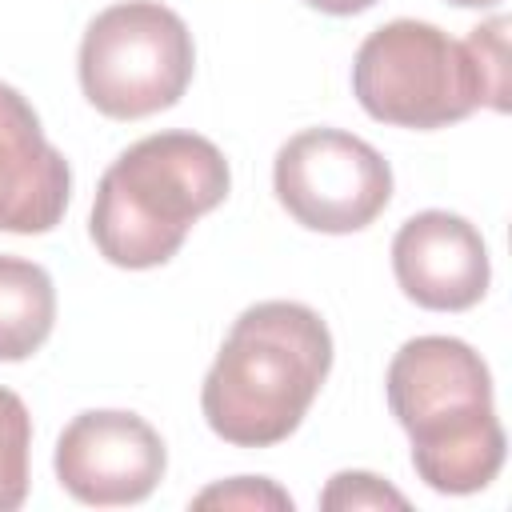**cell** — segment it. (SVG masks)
Returning a JSON list of instances; mask_svg holds the SVG:
<instances>
[{
	"label": "cell",
	"mask_w": 512,
	"mask_h": 512,
	"mask_svg": "<svg viewBox=\"0 0 512 512\" xmlns=\"http://www.w3.org/2000/svg\"><path fill=\"white\" fill-rule=\"evenodd\" d=\"M72 196V168L44 136L36 108L0 84V232H52Z\"/></svg>",
	"instance_id": "cell-9"
},
{
	"label": "cell",
	"mask_w": 512,
	"mask_h": 512,
	"mask_svg": "<svg viewBox=\"0 0 512 512\" xmlns=\"http://www.w3.org/2000/svg\"><path fill=\"white\" fill-rule=\"evenodd\" d=\"M56 480L68 496L96 508L140 504L168 468L160 432L124 408H92L72 416L56 440Z\"/></svg>",
	"instance_id": "cell-7"
},
{
	"label": "cell",
	"mask_w": 512,
	"mask_h": 512,
	"mask_svg": "<svg viewBox=\"0 0 512 512\" xmlns=\"http://www.w3.org/2000/svg\"><path fill=\"white\" fill-rule=\"evenodd\" d=\"M360 108L396 128H448L488 104L484 76L464 40L428 20L380 24L352 60Z\"/></svg>",
	"instance_id": "cell-4"
},
{
	"label": "cell",
	"mask_w": 512,
	"mask_h": 512,
	"mask_svg": "<svg viewBox=\"0 0 512 512\" xmlns=\"http://www.w3.org/2000/svg\"><path fill=\"white\" fill-rule=\"evenodd\" d=\"M392 272L404 296L428 312H464L484 300L492 264L484 236L456 212L428 208L400 224Z\"/></svg>",
	"instance_id": "cell-8"
},
{
	"label": "cell",
	"mask_w": 512,
	"mask_h": 512,
	"mask_svg": "<svg viewBox=\"0 0 512 512\" xmlns=\"http://www.w3.org/2000/svg\"><path fill=\"white\" fill-rule=\"evenodd\" d=\"M80 88L112 120H144L172 108L196 68L188 24L160 0L104 8L80 40Z\"/></svg>",
	"instance_id": "cell-5"
},
{
	"label": "cell",
	"mask_w": 512,
	"mask_h": 512,
	"mask_svg": "<svg viewBox=\"0 0 512 512\" xmlns=\"http://www.w3.org/2000/svg\"><path fill=\"white\" fill-rule=\"evenodd\" d=\"M276 200L312 232L344 236L368 228L392 200L388 160L340 128H304L280 144L272 164Z\"/></svg>",
	"instance_id": "cell-6"
},
{
	"label": "cell",
	"mask_w": 512,
	"mask_h": 512,
	"mask_svg": "<svg viewBox=\"0 0 512 512\" xmlns=\"http://www.w3.org/2000/svg\"><path fill=\"white\" fill-rule=\"evenodd\" d=\"M388 408L412 440L416 476L444 496H468L504 468V428L492 404V372L456 336L408 340L384 376Z\"/></svg>",
	"instance_id": "cell-2"
},
{
	"label": "cell",
	"mask_w": 512,
	"mask_h": 512,
	"mask_svg": "<svg viewBox=\"0 0 512 512\" xmlns=\"http://www.w3.org/2000/svg\"><path fill=\"white\" fill-rule=\"evenodd\" d=\"M448 4H456V8H492L500 0H448Z\"/></svg>",
	"instance_id": "cell-16"
},
{
	"label": "cell",
	"mask_w": 512,
	"mask_h": 512,
	"mask_svg": "<svg viewBox=\"0 0 512 512\" xmlns=\"http://www.w3.org/2000/svg\"><path fill=\"white\" fill-rule=\"evenodd\" d=\"M32 416L24 400L0 384V512H16L28 496Z\"/></svg>",
	"instance_id": "cell-11"
},
{
	"label": "cell",
	"mask_w": 512,
	"mask_h": 512,
	"mask_svg": "<svg viewBox=\"0 0 512 512\" xmlns=\"http://www.w3.org/2000/svg\"><path fill=\"white\" fill-rule=\"evenodd\" d=\"M232 172L224 152L196 132H156L128 144L96 184L88 232L116 268L168 264L188 228L224 204Z\"/></svg>",
	"instance_id": "cell-3"
},
{
	"label": "cell",
	"mask_w": 512,
	"mask_h": 512,
	"mask_svg": "<svg viewBox=\"0 0 512 512\" xmlns=\"http://www.w3.org/2000/svg\"><path fill=\"white\" fill-rule=\"evenodd\" d=\"M324 512H348V508H408V496L392 488L388 480L372 472H336L320 492Z\"/></svg>",
	"instance_id": "cell-14"
},
{
	"label": "cell",
	"mask_w": 512,
	"mask_h": 512,
	"mask_svg": "<svg viewBox=\"0 0 512 512\" xmlns=\"http://www.w3.org/2000/svg\"><path fill=\"white\" fill-rule=\"evenodd\" d=\"M332 368V332L308 304L264 300L236 316L224 336L200 408L208 428L236 448L288 440Z\"/></svg>",
	"instance_id": "cell-1"
},
{
	"label": "cell",
	"mask_w": 512,
	"mask_h": 512,
	"mask_svg": "<svg viewBox=\"0 0 512 512\" xmlns=\"http://www.w3.org/2000/svg\"><path fill=\"white\" fill-rule=\"evenodd\" d=\"M56 324L52 276L24 256H0V360L16 364L44 348Z\"/></svg>",
	"instance_id": "cell-10"
},
{
	"label": "cell",
	"mask_w": 512,
	"mask_h": 512,
	"mask_svg": "<svg viewBox=\"0 0 512 512\" xmlns=\"http://www.w3.org/2000/svg\"><path fill=\"white\" fill-rule=\"evenodd\" d=\"M192 508H248V512H292V496L268 476H232L192 496Z\"/></svg>",
	"instance_id": "cell-13"
},
{
	"label": "cell",
	"mask_w": 512,
	"mask_h": 512,
	"mask_svg": "<svg viewBox=\"0 0 512 512\" xmlns=\"http://www.w3.org/2000/svg\"><path fill=\"white\" fill-rule=\"evenodd\" d=\"M304 4L316 12H328V16H356V12L372 8L376 0H304Z\"/></svg>",
	"instance_id": "cell-15"
},
{
	"label": "cell",
	"mask_w": 512,
	"mask_h": 512,
	"mask_svg": "<svg viewBox=\"0 0 512 512\" xmlns=\"http://www.w3.org/2000/svg\"><path fill=\"white\" fill-rule=\"evenodd\" d=\"M508 28H512L508 16H492V20L476 24L464 40L480 76H484L492 112H508Z\"/></svg>",
	"instance_id": "cell-12"
}]
</instances>
